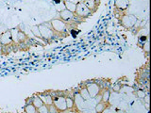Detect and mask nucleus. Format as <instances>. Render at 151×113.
<instances>
[{"mask_svg":"<svg viewBox=\"0 0 151 113\" xmlns=\"http://www.w3.org/2000/svg\"><path fill=\"white\" fill-rule=\"evenodd\" d=\"M47 24L51 27V29L56 33V35L58 36L59 39L60 38V35H63V37H66L64 34H68L70 29L69 26L67 24H65L63 20H60V18L52 19V20L47 22Z\"/></svg>","mask_w":151,"mask_h":113,"instance_id":"obj_1","label":"nucleus"},{"mask_svg":"<svg viewBox=\"0 0 151 113\" xmlns=\"http://www.w3.org/2000/svg\"><path fill=\"white\" fill-rule=\"evenodd\" d=\"M59 15H60V20H63L65 24H67L69 26H72V27H77L79 24H81L83 22V20L76 16L75 13L71 12L65 9L59 11Z\"/></svg>","mask_w":151,"mask_h":113,"instance_id":"obj_2","label":"nucleus"},{"mask_svg":"<svg viewBox=\"0 0 151 113\" xmlns=\"http://www.w3.org/2000/svg\"><path fill=\"white\" fill-rule=\"evenodd\" d=\"M120 16H117V19L119 20L120 25L127 28V29H132L137 23V17L133 14H129L126 11H120Z\"/></svg>","mask_w":151,"mask_h":113,"instance_id":"obj_3","label":"nucleus"},{"mask_svg":"<svg viewBox=\"0 0 151 113\" xmlns=\"http://www.w3.org/2000/svg\"><path fill=\"white\" fill-rule=\"evenodd\" d=\"M38 26H39V30L41 32V35L44 41H53L59 39L58 36L56 35V33L51 29V27L47 24V22L42 23L40 25H38Z\"/></svg>","mask_w":151,"mask_h":113,"instance_id":"obj_4","label":"nucleus"},{"mask_svg":"<svg viewBox=\"0 0 151 113\" xmlns=\"http://www.w3.org/2000/svg\"><path fill=\"white\" fill-rule=\"evenodd\" d=\"M51 95L53 98V105L54 107L58 109V111L60 112H64L67 110V107H66V100L63 94H53L51 92Z\"/></svg>","mask_w":151,"mask_h":113,"instance_id":"obj_5","label":"nucleus"},{"mask_svg":"<svg viewBox=\"0 0 151 113\" xmlns=\"http://www.w3.org/2000/svg\"><path fill=\"white\" fill-rule=\"evenodd\" d=\"M75 14H76V16L78 17L79 19H81V20H83V19H87L90 16L93 15L92 12L87 9V7L83 4L82 1L78 2L77 4V9H76Z\"/></svg>","mask_w":151,"mask_h":113,"instance_id":"obj_6","label":"nucleus"},{"mask_svg":"<svg viewBox=\"0 0 151 113\" xmlns=\"http://www.w3.org/2000/svg\"><path fill=\"white\" fill-rule=\"evenodd\" d=\"M86 89L90 94L91 98H96L97 95L101 94V87L99 86V84L94 81H90L86 84Z\"/></svg>","mask_w":151,"mask_h":113,"instance_id":"obj_7","label":"nucleus"},{"mask_svg":"<svg viewBox=\"0 0 151 113\" xmlns=\"http://www.w3.org/2000/svg\"><path fill=\"white\" fill-rule=\"evenodd\" d=\"M13 44L12 38L11 33H9V30L7 29L3 34L0 36V44L4 45V46H12Z\"/></svg>","mask_w":151,"mask_h":113,"instance_id":"obj_8","label":"nucleus"},{"mask_svg":"<svg viewBox=\"0 0 151 113\" xmlns=\"http://www.w3.org/2000/svg\"><path fill=\"white\" fill-rule=\"evenodd\" d=\"M82 2L93 14L98 9L100 0H82Z\"/></svg>","mask_w":151,"mask_h":113,"instance_id":"obj_9","label":"nucleus"},{"mask_svg":"<svg viewBox=\"0 0 151 113\" xmlns=\"http://www.w3.org/2000/svg\"><path fill=\"white\" fill-rule=\"evenodd\" d=\"M50 93H51V92L49 91L46 92H38L36 94L42 99V101L44 102V105L50 106L53 104V98H52V95Z\"/></svg>","mask_w":151,"mask_h":113,"instance_id":"obj_10","label":"nucleus"},{"mask_svg":"<svg viewBox=\"0 0 151 113\" xmlns=\"http://www.w3.org/2000/svg\"><path fill=\"white\" fill-rule=\"evenodd\" d=\"M129 6V0H114V8L117 11H126Z\"/></svg>","mask_w":151,"mask_h":113,"instance_id":"obj_11","label":"nucleus"},{"mask_svg":"<svg viewBox=\"0 0 151 113\" xmlns=\"http://www.w3.org/2000/svg\"><path fill=\"white\" fill-rule=\"evenodd\" d=\"M30 100L29 103H31L33 106H34L36 108H39L40 107H42V105H44V102L42 101V99L37 95V94H33V95L31 97L28 98ZM29 103H27V104H29Z\"/></svg>","mask_w":151,"mask_h":113,"instance_id":"obj_12","label":"nucleus"},{"mask_svg":"<svg viewBox=\"0 0 151 113\" xmlns=\"http://www.w3.org/2000/svg\"><path fill=\"white\" fill-rule=\"evenodd\" d=\"M63 5H64V9H67V11H71L75 13L76 11V9H77V4L74 3V2H71V1H68V0H63Z\"/></svg>","mask_w":151,"mask_h":113,"instance_id":"obj_13","label":"nucleus"},{"mask_svg":"<svg viewBox=\"0 0 151 113\" xmlns=\"http://www.w3.org/2000/svg\"><path fill=\"white\" fill-rule=\"evenodd\" d=\"M74 103H75V107H76V108H80L81 107H83V105H84V103H85V101L83 100V99L80 97V95H79V93L78 92L77 94H75V98H74Z\"/></svg>","mask_w":151,"mask_h":113,"instance_id":"obj_14","label":"nucleus"},{"mask_svg":"<svg viewBox=\"0 0 151 113\" xmlns=\"http://www.w3.org/2000/svg\"><path fill=\"white\" fill-rule=\"evenodd\" d=\"M108 107V103H104V102H98L96 105V113H103L107 109Z\"/></svg>","mask_w":151,"mask_h":113,"instance_id":"obj_15","label":"nucleus"},{"mask_svg":"<svg viewBox=\"0 0 151 113\" xmlns=\"http://www.w3.org/2000/svg\"><path fill=\"white\" fill-rule=\"evenodd\" d=\"M78 93H79L80 97H81L84 101H88V100H90V99H91V96H90V94H89V92H88V91H87L86 87L80 88Z\"/></svg>","mask_w":151,"mask_h":113,"instance_id":"obj_16","label":"nucleus"},{"mask_svg":"<svg viewBox=\"0 0 151 113\" xmlns=\"http://www.w3.org/2000/svg\"><path fill=\"white\" fill-rule=\"evenodd\" d=\"M30 31H31V33L35 38L41 40L42 41H44V40H42V35H41V32L39 30V26H32L30 27Z\"/></svg>","mask_w":151,"mask_h":113,"instance_id":"obj_17","label":"nucleus"},{"mask_svg":"<svg viewBox=\"0 0 151 113\" xmlns=\"http://www.w3.org/2000/svg\"><path fill=\"white\" fill-rule=\"evenodd\" d=\"M110 96H111V92L109 89H104V91L101 92V102L104 103H109V100H110Z\"/></svg>","mask_w":151,"mask_h":113,"instance_id":"obj_18","label":"nucleus"},{"mask_svg":"<svg viewBox=\"0 0 151 113\" xmlns=\"http://www.w3.org/2000/svg\"><path fill=\"white\" fill-rule=\"evenodd\" d=\"M9 33H11V35H12L13 42L14 44H17V34H18V31H19V26L16 27L11 28V29H9Z\"/></svg>","mask_w":151,"mask_h":113,"instance_id":"obj_19","label":"nucleus"},{"mask_svg":"<svg viewBox=\"0 0 151 113\" xmlns=\"http://www.w3.org/2000/svg\"><path fill=\"white\" fill-rule=\"evenodd\" d=\"M24 110H25L27 113H37V108L32 105L31 103L27 104L24 107Z\"/></svg>","mask_w":151,"mask_h":113,"instance_id":"obj_20","label":"nucleus"},{"mask_svg":"<svg viewBox=\"0 0 151 113\" xmlns=\"http://www.w3.org/2000/svg\"><path fill=\"white\" fill-rule=\"evenodd\" d=\"M66 100V107H67V109H72L75 107V103H74V99L70 96H66L65 97Z\"/></svg>","mask_w":151,"mask_h":113,"instance_id":"obj_21","label":"nucleus"},{"mask_svg":"<svg viewBox=\"0 0 151 113\" xmlns=\"http://www.w3.org/2000/svg\"><path fill=\"white\" fill-rule=\"evenodd\" d=\"M142 49H143L144 53L145 54L146 58H147V56H148V53H149V41H146L145 44L142 45Z\"/></svg>","mask_w":151,"mask_h":113,"instance_id":"obj_22","label":"nucleus"},{"mask_svg":"<svg viewBox=\"0 0 151 113\" xmlns=\"http://www.w3.org/2000/svg\"><path fill=\"white\" fill-rule=\"evenodd\" d=\"M37 113H49V111H48V106L42 105L39 108H37Z\"/></svg>","mask_w":151,"mask_h":113,"instance_id":"obj_23","label":"nucleus"},{"mask_svg":"<svg viewBox=\"0 0 151 113\" xmlns=\"http://www.w3.org/2000/svg\"><path fill=\"white\" fill-rule=\"evenodd\" d=\"M136 93H137V96H138L139 98L143 99V98H144V97L145 96V94H146V93H148V92H146V93H145V91H144V89H139L138 91H137V92H136Z\"/></svg>","mask_w":151,"mask_h":113,"instance_id":"obj_24","label":"nucleus"},{"mask_svg":"<svg viewBox=\"0 0 151 113\" xmlns=\"http://www.w3.org/2000/svg\"><path fill=\"white\" fill-rule=\"evenodd\" d=\"M144 99V101H145V107H146V109H148L149 108V94L148 93H146L145 94V96L143 98Z\"/></svg>","mask_w":151,"mask_h":113,"instance_id":"obj_25","label":"nucleus"},{"mask_svg":"<svg viewBox=\"0 0 151 113\" xmlns=\"http://www.w3.org/2000/svg\"><path fill=\"white\" fill-rule=\"evenodd\" d=\"M48 111H49V113H60L58 111V109H57V108L54 107L53 104L50 105V106H48Z\"/></svg>","mask_w":151,"mask_h":113,"instance_id":"obj_26","label":"nucleus"},{"mask_svg":"<svg viewBox=\"0 0 151 113\" xmlns=\"http://www.w3.org/2000/svg\"><path fill=\"white\" fill-rule=\"evenodd\" d=\"M112 91L113 92H119L120 91H121V86L118 83H115L114 85L112 86Z\"/></svg>","mask_w":151,"mask_h":113,"instance_id":"obj_27","label":"nucleus"},{"mask_svg":"<svg viewBox=\"0 0 151 113\" xmlns=\"http://www.w3.org/2000/svg\"><path fill=\"white\" fill-rule=\"evenodd\" d=\"M6 30H7V28H6V27H1V26H0V36H1Z\"/></svg>","mask_w":151,"mask_h":113,"instance_id":"obj_28","label":"nucleus"},{"mask_svg":"<svg viewBox=\"0 0 151 113\" xmlns=\"http://www.w3.org/2000/svg\"><path fill=\"white\" fill-rule=\"evenodd\" d=\"M68 1H71V2H74V3H76V4H78V2H81L82 0H68Z\"/></svg>","mask_w":151,"mask_h":113,"instance_id":"obj_29","label":"nucleus"},{"mask_svg":"<svg viewBox=\"0 0 151 113\" xmlns=\"http://www.w3.org/2000/svg\"><path fill=\"white\" fill-rule=\"evenodd\" d=\"M21 113H27V112H26V111H25V110H23V111H22V112H21Z\"/></svg>","mask_w":151,"mask_h":113,"instance_id":"obj_30","label":"nucleus"},{"mask_svg":"<svg viewBox=\"0 0 151 113\" xmlns=\"http://www.w3.org/2000/svg\"></svg>","mask_w":151,"mask_h":113,"instance_id":"obj_31","label":"nucleus"}]
</instances>
